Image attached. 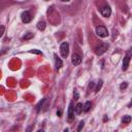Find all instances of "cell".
Returning <instances> with one entry per match:
<instances>
[{
	"label": "cell",
	"mask_w": 132,
	"mask_h": 132,
	"mask_svg": "<svg viewBox=\"0 0 132 132\" xmlns=\"http://www.w3.org/2000/svg\"><path fill=\"white\" fill-rule=\"evenodd\" d=\"M107 48H108V44L107 43H100L98 46H96L95 54L97 56H101V55H103L107 51Z\"/></svg>",
	"instance_id": "obj_1"
},
{
	"label": "cell",
	"mask_w": 132,
	"mask_h": 132,
	"mask_svg": "<svg viewBox=\"0 0 132 132\" xmlns=\"http://www.w3.org/2000/svg\"><path fill=\"white\" fill-rule=\"evenodd\" d=\"M60 53L62 58H67L68 53H69V44L68 42H62L60 45Z\"/></svg>",
	"instance_id": "obj_2"
},
{
	"label": "cell",
	"mask_w": 132,
	"mask_h": 132,
	"mask_svg": "<svg viewBox=\"0 0 132 132\" xmlns=\"http://www.w3.org/2000/svg\"><path fill=\"white\" fill-rule=\"evenodd\" d=\"M130 59H131V50H128L126 56L124 57V60H123V66H122V69L125 71L128 69L129 67V63H130Z\"/></svg>",
	"instance_id": "obj_3"
},
{
	"label": "cell",
	"mask_w": 132,
	"mask_h": 132,
	"mask_svg": "<svg viewBox=\"0 0 132 132\" xmlns=\"http://www.w3.org/2000/svg\"><path fill=\"white\" fill-rule=\"evenodd\" d=\"M96 34H97L99 37L104 38V37H106V36L108 35V31H107V29H106L105 27H103V26H98V27L96 28Z\"/></svg>",
	"instance_id": "obj_4"
},
{
	"label": "cell",
	"mask_w": 132,
	"mask_h": 132,
	"mask_svg": "<svg viewBox=\"0 0 132 132\" xmlns=\"http://www.w3.org/2000/svg\"><path fill=\"white\" fill-rule=\"evenodd\" d=\"M21 19H22V22L23 23H25V24H28V23H30L31 22V14H30V12L29 11H24V12H22V14H21Z\"/></svg>",
	"instance_id": "obj_5"
},
{
	"label": "cell",
	"mask_w": 132,
	"mask_h": 132,
	"mask_svg": "<svg viewBox=\"0 0 132 132\" xmlns=\"http://www.w3.org/2000/svg\"><path fill=\"white\" fill-rule=\"evenodd\" d=\"M71 63H72L74 66L79 65V64L81 63V58H80V56L77 55V54H73L72 57H71Z\"/></svg>",
	"instance_id": "obj_6"
},
{
	"label": "cell",
	"mask_w": 132,
	"mask_h": 132,
	"mask_svg": "<svg viewBox=\"0 0 132 132\" xmlns=\"http://www.w3.org/2000/svg\"><path fill=\"white\" fill-rule=\"evenodd\" d=\"M100 13H101L104 18H108V16L110 15V13H111V9H110L109 6H104V7H102V8L100 9Z\"/></svg>",
	"instance_id": "obj_7"
},
{
	"label": "cell",
	"mask_w": 132,
	"mask_h": 132,
	"mask_svg": "<svg viewBox=\"0 0 132 132\" xmlns=\"http://www.w3.org/2000/svg\"><path fill=\"white\" fill-rule=\"evenodd\" d=\"M54 60H55V67H56L57 70H59V69L62 67V65H63V62H62V60L58 57L57 54H54Z\"/></svg>",
	"instance_id": "obj_8"
},
{
	"label": "cell",
	"mask_w": 132,
	"mask_h": 132,
	"mask_svg": "<svg viewBox=\"0 0 132 132\" xmlns=\"http://www.w3.org/2000/svg\"><path fill=\"white\" fill-rule=\"evenodd\" d=\"M73 117H74V106H73V102H70L68 107V121H71Z\"/></svg>",
	"instance_id": "obj_9"
},
{
	"label": "cell",
	"mask_w": 132,
	"mask_h": 132,
	"mask_svg": "<svg viewBox=\"0 0 132 132\" xmlns=\"http://www.w3.org/2000/svg\"><path fill=\"white\" fill-rule=\"evenodd\" d=\"M82 103H77L76 105H75V107H74V112L75 113H77V114H79V113H81L82 112Z\"/></svg>",
	"instance_id": "obj_10"
},
{
	"label": "cell",
	"mask_w": 132,
	"mask_h": 132,
	"mask_svg": "<svg viewBox=\"0 0 132 132\" xmlns=\"http://www.w3.org/2000/svg\"><path fill=\"white\" fill-rule=\"evenodd\" d=\"M45 27H46L45 22H43V21H39V22L37 23V29H38V30L43 31V30L45 29Z\"/></svg>",
	"instance_id": "obj_11"
},
{
	"label": "cell",
	"mask_w": 132,
	"mask_h": 132,
	"mask_svg": "<svg viewBox=\"0 0 132 132\" xmlns=\"http://www.w3.org/2000/svg\"><path fill=\"white\" fill-rule=\"evenodd\" d=\"M91 107H92V103H91L90 101H87V102L85 103V105L82 106V111L87 112V111H89V110L91 109Z\"/></svg>",
	"instance_id": "obj_12"
},
{
	"label": "cell",
	"mask_w": 132,
	"mask_h": 132,
	"mask_svg": "<svg viewBox=\"0 0 132 132\" xmlns=\"http://www.w3.org/2000/svg\"><path fill=\"white\" fill-rule=\"evenodd\" d=\"M130 122H131V117L130 116H124V118L122 119L123 124H129Z\"/></svg>",
	"instance_id": "obj_13"
},
{
	"label": "cell",
	"mask_w": 132,
	"mask_h": 132,
	"mask_svg": "<svg viewBox=\"0 0 132 132\" xmlns=\"http://www.w3.org/2000/svg\"><path fill=\"white\" fill-rule=\"evenodd\" d=\"M102 85H103V80L102 79H99V81L97 82V86H96V88H95V92L97 93V92H99V90L101 89V87H102Z\"/></svg>",
	"instance_id": "obj_14"
},
{
	"label": "cell",
	"mask_w": 132,
	"mask_h": 132,
	"mask_svg": "<svg viewBox=\"0 0 132 132\" xmlns=\"http://www.w3.org/2000/svg\"><path fill=\"white\" fill-rule=\"evenodd\" d=\"M44 102H45V99H41V101H39V103L36 105V110H37V111L40 110V108L42 107V105H43Z\"/></svg>",
	"instance_id": "obj_15"
},
{
	"label": "cell",
	"mask_w": 132,
	"mask_h": 132,
	"mask_svg": "<svg viewBox=\"0 0 132 132\" xmlns=\"http://www.w3.org/2000/svg\"><path fill=\"white\" fill-rule=\"evenodd\" d=\"M32 37H33V33L28 32L26 35H24V36H23V39H24V40H27V39H30V38H32Z\"/></svg>",
	"instance_id": "obj_16"
},
{
	"label": "cell",
	"mask_w": 132,
	"mask_h": 132,
	"mask_svg": "<svg viewBox=\"0 0 132 132\" xmlns=\"http://www.w3.org/2000/svg\"><path fill=\"white\" fill-rule=\"evenodd\" d=\"M84 124H85V122H84V121H80V122H79V124H78V127H77V131H80V130L82 129V127H84Z\"/></svg>",
	"instance_id": "obj_17"
},
{
	"label": "cell",
	"mask_w": 132,
	"mask_h": 132,
	"mask_svg": "<svg viewBox=\"0 0 132 132\" xmlns=\"http://www.w3.org/2000/svg\"><path fill=\"white\" fill-rule=\"evenodd\" d=\"M127 87H128V84H127V82H122L121 86H120V89H121V90H124V89H126Z\"/></svg>",
	"instance_id": "obj_18"
},
{
	"label": "cell",
	"mask_w": 132,
	"mask_h": 132,
	"mask_svg": "<svg viewBox=\"0 0 132 132\" xmlns=\"http://www.w3.org/2000/svg\"><path fill=\"white\" fill-rule=\"evenodd\" d=\"M4 31H5V28H4V26H0V37L3 35Z\"/></svg>",
	"instance_id": "obj_19"
},
{
	"label": "cell",
	"mask_w": 132,
	"mask_h": 132,
	"mask_svg": "<svg viewBox=\"0 0 132 132\" xmlns=\"http://www.w3.org/2000/svg\"><path fill=\"white\" fill-rule=\"evenodd\" d=\"M30 53H32V54H38V55H41L42 54L40 51H37V50H32V51H30Z\"/></svg>",
	"instance_id": "obj_20"
},
{
	"label": "cell",
	"mask_w": 132,
	"mask_h": 132,
	"mask_svg": "<svg viewBox=\"0 0 132 132\" xmlns=\"http://www.w3.org/2000/svg\"><path fill=\"white\" fill-rule=\"evenodd\" d=\"M78 97H79L78 92H77L76 90H74V100H77V99H78Z\"/></svg>",
	"instance_id": "obj_21"
},
{
	"label": "cell",
	"mask_w": 132,
	"mask_h": 132,
	"mask_svg": "<svg viewBox=\"0 0 132 132\" xmlns=\"http://www.w3.org/2000/svg\"><path fill=\"white\" fill-rule=\"evenodd\" d=\"M57 114H58L59 117H61V114H62V111H61V110H58V111H57Z\"/></svg>",
	"instance_id": "obj_22"
},
{
	"label": "cell",
	"mask_w": 132,
	"mask_h": 132,
	"mask_svg": "<svg viewBox=\"0 0 132 132\" xmlns=\"http://www.w3.org/2000/svg\"><path fill=\"white\" fill-rule=\"evenodd\" d=\"M61 1H63V2H68V1H70V0H61Z\"/></svg>",
	"instance_id": "obj_23"
}]
</instances>
